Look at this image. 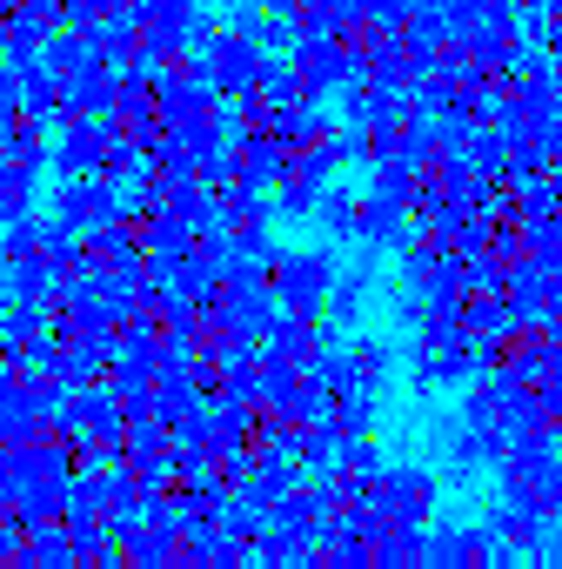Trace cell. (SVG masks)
<instances>
[{"label":"cell","instance_id":"obj_7","mask_svg":"<svg viewBox=\"0 0 562 569\" xmlns=\"http://www.w3.org/2000/svg\"><path fill=\"white\" fill-rule=\"evenodd\" d=\"M482 542H489V522H429V542H422V569H475V556H482Z\"/></svg>","mask_w":562,"mask_h":569},{"label":"cell","instance_id":"obj_31","mask_svg":"<svg viewBox=\"0 0 562 569\" xmlns=\"http://www.w3.org/2000/svg\"><path fill=\"white\" fill-rule=\"evenodd\" d=\"M0 114H21V68L0 61Z\"/></svg>","mask_w":562,"mask_h":569},{"label":"cell","instance_id":"obj_13","mask_svg":"<svg viewBox=\"0 0 562 569\" xmlns=\"http://www.w3.org/2000/svg\"><path fill=\"white\" fill-rule=\"evenodd\" d=\"M355 208H362V194H355L349 181H329L322 201H315V228H322V241H355Z\"/></svg>","mask_w":562,"mask_h":569},{"label":"cell","instance_id":"obj_15","mask_svg":"<svg viewBox=\"0 0 562 569\" xmlns=\"http://www.w3.org/2000/svg\"><path fill=\"white\" fill-rule=\"evenodd\" d=\"M41 61L68 81V74H81V68H94L101 54H94V34H88V28H54L48 48H41Z\"/></svg>","mask_w":562,"mask_h":569},{"label":"cell","instance_id":"obj_8","mask_svg":"<svg viewBox=\"0 0 562 569\" xmlns=\"http://www.w3.org/2000/svg\"><path fill=\"white\" fill-rule=\"evenodd\" d=\"M274 316H281V302H274V289L268 281H254V289H221V322L214 329H241V336H268L274 329Z\"/></svg>","mask_w":562,"mask_h":569},{"label":"cell","instance_id":"obj_11","mask_svg":"<svg viewBox=\"0 0 562 569\" xmlns=\"http://www.w3.org/2000/svg\"><path fill=\"white\" fill-rule=\"evenodd\" d=\"M0 281H8L14 302H54L61 296V274L48 254H21V261H0Z\"/></svg>","mask_w":562,"mask_h":569},{"label":"cell","instance_id":"obj_17","mask_svg":"<svg viewBox=\"0 0 562 569\" xmlns=\"http://www.w3.org/2000/svg\"><path fill=\"white\" fill-rule=\"evenodd\" d=\"M462 329H469V336H515V316H509V296H502V289H482V296H462Z\"/></svg>","mask_w":562,"mask_h":569},{"label":"cell","instance_id":"obj_20","mask_svg":"<svg viewBox=\"0 0 562 569\" xmlns=\"http://www.w3.org/2000/svg\"><path fill=\"white\" fill-rule=\"evenodd\" d=\"M254 88H261V101H268V108H281V101H302V94H309L289 54H268V61H261V81H254ZM309 101H315V94H309Z\"/></svg>","mask_w":562,"mask_h":569},{"label":"cell","instance_id":"obj_27","mask_svg":"<svg viewBox=\"0 0 562 569\" xmlns=\"http://www.w3.org/2000/svg\"><path fill=\"white\" fill-rule=\"evenodd\" d=\"M349 349H355V369H362L369 389H382V382L395 376V342H382V336H355Z\"/></svg>","mask_w":562,"mask_h":569},{"label":"cell","instance_id":"obj_21","mask_svg":"<svg viewBox=\"0 0 562 569\" xmlns=\"http://www.w3.org/2000/svg\"><path fill=\"white\" fill-rule=\"evenodd\" d=\"M14 509H21L28 529H34V522H61V516H68V482H28V489L14 496Z\"/></svg>","mask_w":562,"mask_h":569},{"label":"cell","instance_id":"obj_23","mask_svg":"<svg viewBox=\"0 0 562 569\" xmlns=\"http://www.w3.org/2000/svg\"><path fill=\"white\" fill-rule=\"evenodd\" d=\"M375 396L382 389H369V382L349 389V396H335V429L342 436H375Z\"/></svg>","mask_w":562,"mask_h":569},{"label":"cell","instance_id":"obj_30","mask_svg":"<svg viewBox=\"0 0 562 569\" xmlns=\"http://www.w3.org/2000/svg\"><path fill=\"white\" fill-rule=\"evenodd\" d=\"M21 536H28V522H21V509H14V496H0V562H8V556L21 549Z\"/></svg>","mask_w":562,"mask_h":569},{"label":"cell","instance_id":"obj_34","mask_svg":"<svg viewBox=\"0 0 562 569\" xmlns=\"http://www.w3.org/2000/svg\"><path fill=\"white\" fill-rule=\"evenodd\" d=\"M261 8H268V14H295V0H261Z\"/></svg>","mask_w":562,"mask_h":569},{"label":"cell","instance_id":"obj_14","mask_svg":"<svg viewBox=\"0 0 562 569\" xmlns=\"http://www.w3.org/2000/svg\"><path fill=\"white\" fill-rule=\"evenodd\" d=\"M422 542H429V522H389L375 536V569H422Z\"/></svg>","mask_w":562,"mask_h":569},{"label":"cell","instance_id":"obj_1","mask_svg":"<svg viewBox=\"0 0 562 569\" xmlns=\"http://www.w3.org/2000/svg\"><path fill=\"white\" fill-rule=\"evenodd\" d=\"M335 274H342V241L281 248V254H274V268H268V289H274V302L289 309V316H309V322H322Z\"/></svg>","mask_w":562,"mask_h":569},{"label":"cell","instance_id":"obj_26","mask_svg":"<svg viewBox=\"0 0 562 569\" xmlns=\"http://www.w3.org/2000/svg\"><path fill=\"white\" fill-rule=\"evenodd\" d=\"M369 188H382V194H402V201H409V194L422 188V168H415L402 148H395V154H375V181H369Z\"/></svg>","mask_w":562,"mask_h":569},{"label":"cell","instance_id":"obj_12","mask_svg":"<svg viewBox=\"0 0 562 569\" xmlns=\"http://www.w3.org/2000/svg\"><path fill=\"white\" fill-rule=\"evenodd\" d=\"M14 562H34V569H74L81 556H74V536H68V522H34V529L21 536Z\"/></svg>","mask_w":562,"mask_h":569},{"label":"cell","instance_id":"obj_32","mask_svg":"<svg viewBox=\"0 0 562 569\" xmlns=\"http://www.w3.org/2000/svg\"><path fill=\"white\" fill-rule=\"evenodd\" d=\"M535 416L542 422H562V382H535Z\"/></svg>","mask_w":562,"mask_h":569},{"label":"cell","instance_id":"obj_28","mask_svg":"<svg viewBox=\"0 0 562 569\" xmlns=\"http://www.w3.org/2000/svg\"><path fill=\"white\" fill-rule=\"evenodd\" d=\"M355 482H382V469H389V456L375 449V436H342V456H335Z\"/></svg>","mask_w":562,"mask_h":569},{"label":"cell","instance_id":"obj_35","mask_svg":"<svg viewBox=\"0 0 562 569\" xmlns=\"http://www.w3.org/2000/svg\"><path fill=\"white\" fill-rule=\"evenodd\" d=\"M555 214H562V181H555Z\"/></svg>","mask_w":562,"mask_h":569},{"label":"cell","instance_id":"obj_9","mask_svg":"<svg viewBox=\"0 0 562 569\" xmlns=\"http://www.w3.org/2000/svg\"><path fill=\"white\" fill-rule=\"evenodd\" d=\"M261 356L309 369V362L322 356V322H309V316H289V309H281V316H274V329L261 336Z\"/></svg>","mask_w":562,"mask_h":569},{"label":"cell","instance_id":"obj_19","mask_svg":"<svg viewBox=\"0 0 562 569\" xmlns=\"http://www.w3.org/2000/svg\"><path fill=\"white\" fill-rule=\"evenodd\" d=\"M489 529H495L502 542H515L522 556H535V542H542V529H549V516H535V509H522V502H502V509L489 516Z\"/></svg>","mask_w":562,"mask_h":569},{"label":"cell","instance_id":"obj_16","mask_svg":"<svg viewBox=\"0 0 562 569\" xmlns=\"http://www.w3.org/2000/svg\"><path fill=\"white\" fill-rule=\"evenodd\" d=\"M188 248H194V228H188L174 208L141 214V254H188Z\"/></svg>","mask_w":562,"mask_h":569},{"label":"cell","instance_id":"obj_25","mask_svg":"<svg viewBox=\"0 0 562 569\" xmlns=\"http://www.w3.org/2000/svg\"><path fill=\"white\" fill-rule=\"evenodd\" d=\"M315 201H322V188H309L295 174L274 181V221H315Z\"/></svg>","mask_w":562,"mask_h":569},{"label":"cell","instance_id":"obj_3","mask_svg":"<svg viewBox=\"0 0 562 569\" xmlns=\"http://www.w3.org/2000/svg\"><path fill=\"white\" fill-rule=\"evenodd\" d=\"M61 228H74V234H88L94 221H114L121 214V181H108V174H81V181H61V194H54V208H48Z\"/></svg>","mask_w":562,"mask_h":569},{"label":"cell","instance_id":"obj_5","mask_svg":"<svg viewBox=\"0 0 562 569\" xmlns=\"http://www.w3.org/2000/svg\"><path fill=\"white\" fill-rule=\"evenodd\" d=\"M261 61H268V54H261L248 34H228V28H221V34H214V48H208V61H201V74H208V81H214V94L228 101V94H248V88L261 81Z\"/></svg>","mask_w":562,"mask_h":569},{"label":"cell","instance_id":"obj_18","mask_svg":"<svg viewBox=\"0 0 562 569\" xmlns=\"http://www.w3.org/2000/svg\"><path fill=\"white\" fill-rule=\"evenodd\" d=\"M309 376H315L329 396H349V389H362V369H355V349H349V342H322V356L309 362Z\"/></svg>","mask_w":562,"mask_h":569},{"label":"cell","instance_id":"obj_22","mask_svg":"<svg viewBox=\"0 0 562 569\" xmlns=\"http://www.w3.org/2000/svg\"><path fill=\"white\" fill-rule=\"evenodd\" d=\"M41 248H48V221H41L34 208L0 228V261H21V254H41Z\"/></svg>","mask_w":562,"mask_h":569},{"label":"cell","instance_id":"obj_29","mask_svg":"<svg viewBox=\"0 0 562 569\" xmlns=\"http://www.w3.org/2000/svg\"><path fill=\"white\" fill-rule=\"evenodd\" d=\"M295 34H302V21H295V14H268V21H261V34H254V48H261V54H289V48H295Z\"/></svg>","mask_w":562,"mask_h":569},{"label":"cell","instance_id":"obj_4","mask_svg":"<svg viewBox=\"0 0 562 569\" xmlns=\"http://www.w3.org/2000/svg\"><path fill=\"white\" fill-rule=\"evenodd\" d=\"M221 108V94H214V81L201 74V68H168L161 74V88H154V114H161V128H181V121H201V114H214Z\"/></svg>","mask_w":562,"mask_h":569},{"label":"cell","instance_id":"obj_24","mask_svg":"<svg viewBox=\"0 0 562 569\" xmlns=\"http://www.w3.org/2000/svg\"><path fill=\"white\" fill-rule=\"evenodd\" d=\"M302 469H335V456H342V429H335V416L329 422H302Z\"/></svg>","mask_w":562,"mask_h":569},{"label":"cell","instance_id":"obj_33","mask_svg":"<svg viewBox=\"0 0 562 569\" xmlns=\"http://www.w3.org/2000/svg\"><path fill=\"white\" fill-rule=\"evenodd\" d=\"M549 174L562 181V134H555V148H549Z\"/></svg>","mask_w":562,"mask_h":569},{"label":"cell","instance_id":"obj_10","mask_svg":"<svg viewBox=\"0 0 562 569\" xmlns=\"http://www.w3.org/2000/svg\"><path fill=\"white\" fill-rule=\"evenodd\" d=\"M268 134L281 141V148H309V141H322V134H335V121H329V108L322 101H281V108H268Z\"/></svg>","mask_w":562,"mask_h":569},{"label":"cell","instance_id":"obj_2","mask_svg":"<svg viewBox=\"0 0 562 569\" xmlns=\"http://www.w3.org/2000/svg\"><path fill=\"white\" fill-rule=\"evenodd\" d=\"M369 502L389 522H435V476L422 462H389L382 482H369Z\"/></svg>","mask_w":562,"mask_h":569},{"label":"cell","instance_id":"obj_6","mask_svg":"<svg viewBox=\"0 0 562 569\" xmlns=\"http://www.w3.org/2000/svg\"><path fill=\"white\" fill-rule=\"evenodd\" d=\"M422 228H415V214H409V201L402 194H382V188H369L362 194V208H355V241L362 248H402V241H415Z\"/></svg>","mask_w":562,"mask_h":569}]
</instances>
